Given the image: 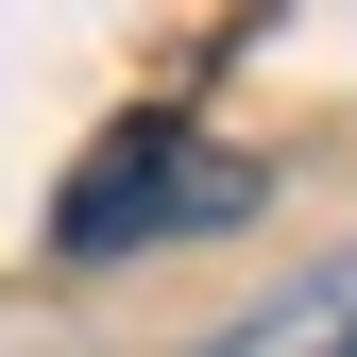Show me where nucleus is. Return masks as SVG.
<instances>
[{
  "label": "nucleus",
  "instance_id": "obj_1",
  "mask_svg": "<svg viewBox=\"0 0 357 357\" xmlns=\"http://www.w3.org/2000/svg\"><path fill=\"white\" fill-rule=\"evenodd\" d=\"M273 204L255 153H204V119H102L85 170L52 188V255L102 273V255H153V238H221V221Z\"/></svg>",
  "mask_w": 357,
  "mask_h": 357
},
{
  "label": "nucleus",
  "instance_id": "obj_2",
  "mask_svg": "<svg viewBox=\"0 0 357 357\" xmlns=\"http://www.w3.org/2000/svg\"><path fill=\"white\" fill-rule=\"evenodd\" d=\"M221 357H357V273H324V289H289V306H255Z\"/></svg>",
  "mask_w": 357,
  "mask_h": 357
}]
</instances>
